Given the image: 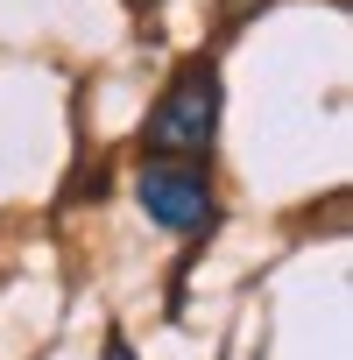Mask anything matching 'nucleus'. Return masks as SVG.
Masks as SVG:
<instances>
[{
  "mask_svg": "<svg viewBox=\"0 0 353 360\" xmlns=\"http://www.w3.org/2000/svg\"><path fill=\"white\" fill-rule=\"evenodd\" d=\"M106 360H134V346H127L120 332H106Z\"/></svg>",
  "mask_w": 353,
  "mask_h": 360,
  "instance_id": "3",
  "label": "nucleus"
},
{
  "mask_svg": "<svg viewBox=\"0 0 353 360\" xmlns=\"http://www.w3.org/2000/svg\"><path fill=\"white\" fill-rule=\"evenodd\" d=\"M219 57H184L169 71V85L155 92L148 120H141V155H162V162H205L219 148Z\"/></svg>",
  "mask_w": 353,
  "mask_h": 360,
  "instance_id": "1",
  "label": "nucleus"
},
{
  "mask_svg": "<svg viewBox=\"0 0 353 360\" xmlns=\"http://www.w3.org/2000/svg\"><path fill=\"white\" fill-rule=\"evenodd\" d=\"M134 198H141V212H148L162 233L191 240V248L219 226V191H212L205 162H162V155H148V162L134 169Z\"/></svg>",
  "mask_w": 353,
  "mask_h": 360,
  "instance_id": "2",
  "label": "nucleus"
}]
</instances>
